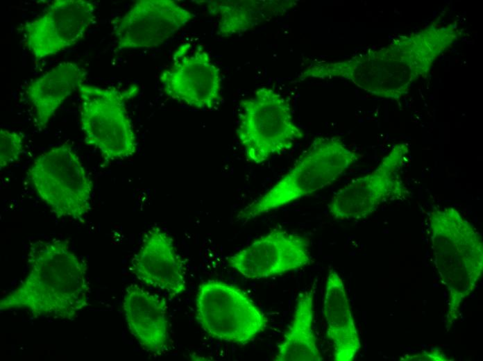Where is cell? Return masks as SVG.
I'll return each mask as SVG.
<instances>
[{
    "label": "cell",
    "mask_w": 483,
    "mask_h": 361,
    "mask_svg": "<svg viewBox=\"0 0 483 361\" xmlns=\"http://www.w3.org/2000/svg\"><path fill=\"white\" fill-rule=\"evenodd\" d=\"M458 32L452 24L431 26L346 60L313 62L298 78H341L373 95L397 100L409 92L414 81L428 74L436 58L451 46Z\"/></svg>",
    "instance_id": "obj_1"
},
{
    "label": "cell",
    "mask_w": 483,
    "mask_h": 361,
    "mask_svg": "<svg viewBox=\"0 0 483 361\" xmlns=\"http://www.w3.org/2000/svg\"><path fill=\"white\" fill-rule=\"evenodd\" d=\"M27 264L24 278L1 299V312L24 310L35 318L72 321L87 306V265L67 240L30 243Z\"/></svg>",
    "instance_id": "obj_2"
},
{
    "label": "cell",
    "mask_w": 483,
    "mask_h": 361,
    "mask_svg": "<svg viewBox=\"0 0 483 361\" xmlns=\"http://www.w3.org/2000/svg\"><path fill=\"white\" fill-rule=\"evenodd\" d=\"M435 266L448 292L446 327L459 319L464 301L483 274V243L476 228L453 207L435 208L429 215Z\"/></svg>",
    "instance_id": "obj_3"
},
{
    "label": "cell",
    "mask_w": 483,
    "mask_h": 361,
    "mask_svg": "<svg viewBox=\"0 0 483 361\" xmlns=\"http://www.w3.org/2000/svg\"><path fill=\"white\" fill-rule=\"evenodd\" d=\"M359 158L338 137L315 138L282 178L239 212L238 219L247 221L328 187Z\"/></svg>",
    "instance_id": "obj_4"
},
{
    "label": "cell",
    "mask_w": 483,
    "mask_h": 361,
    "mask_svg": "<svg viewBox=\"0 0 483 361\" xmlns=\"http://www.w3.org/2000/svg\"><path fill=\"white\" fill-rule=\"evenodd\" d=\"M236 134L246 158L255 164L290 149L303 137L289 101L273 89L262 87L240 103Z\"/></svg>",
    "instance_id": "obj_5"
},
{
    "label": "cell",
    "mask_w": 483,
    "mask_h": 361,
    "mask_svg": "<svg viewBox=\"0 0 483 361\" xmlns=\"http://www.w3.org/2000/svg\"><path fill=\"white\" fill-rule=\"evenodd\" d=\"M138 90L137 86L120 89L84 83L78 90L85 142L98 149L105 162L124 159L136 152L135 134L126 103Z\"/></svg>",
    "instance_id": "obj_6"
},
{
    "label": "cell",
    "mask_w": 483,
    "mask_h": 361,
    "mask_svg": "<svg viewBox=\"0 0 483 361\" xmlns=\"http://www.w3.org/2000/svg\"><path fill=\"white\" fill-rule=\"evenodd\" d=\"M28 174L40 199L58 218L84 222L91 208L93 185L69 144L59 145L39 156Z\"/></svg>",
    "instance_id": "obj_7"
},
{
    "label": "cell",
    "mask_w": 483,
    "mask_h": 361,
    "mask_svg": "<svg viewBox=\"0 0 483 361\" xmlns=\"http://www.w3.org/2000/svg\"><path fill=\"white\" fill-rule=\"evenodd\" d=\"M196 319L210 337L244 345L268 326V319L239 288L230 283L210 280L198 287Z\"/></svg>",
    "instance_id": "obj_8"
},
{
    "label": "cell",
    "mask_w": 483,
    "mask_h": 361,
    "mask_svg": "<svg viewBox=\"0 0 483 361\" xmlns=\"http://www.w3.org/2000/svg\"><path fill=\"white\" fill-rule=\"evenodd\" d=\"M409 146L398 143L366 175L356 178L339 189L328 205L337 220H360L375 212L384 202L403 197L407 190L400 171L405 164Z\"/></svg>",
    "instance_id": "obj_9"
},
{
    "label": "cell",
    "mask_w": 483,
    "mask_h": 361,
    "mask_svg": "<svg viewBox=\"0 0 483 361\" xmlns=\"http://www.w3.org/2000/svg\"><path fill=\"white\" fill-rule=\"evenodd\" d=\"M95 6L85 0H56L24 26V43L37 60L75 45L94 23Z\"/></svg>",
    "instance_id": "obj_10"
},
{
    "label": "cell",
    "mask_w": 483,
    "mask_h": 361,
    "mask_svg": "<svg viewBox=\"0 0 483 361\" xmlns=\"http://www.w3.org/2000/svg\"><path fill=\"white\" fill-rule=\"evenodd\" d=\"M160 81L169 97L194 108L211 109L221 98L220 69L201 47L180 45Z\"/></svg>",
    "instance_id": "obj_11"
},
{
    "label": "cell",
    "mask_w": 483,
    "mask_h": 361,
    "mask_svg": "<svg viewBox=\"0 0 483 361\" xmlns=\"http://www.w3.org/2000/svg\"><path fill=\"white\" fill-rule=\"evenodd\" d=\"M308 238L276 228L228 258L248 279H261L303 268L312 262Z\"/></svg>",
    "instance_id": "obj_12"
},
{
    "label": "cell",
    "mask_w": 483,
    "mask_h": 361,
    "mask_svg": "<svg viewBox=\"0 0 483 361\" xmlns=\"http://www.w3.org/2000/svg\"><path fill=\"white\" fill-rule=\"evenodd\" d=\"M194 15L172 0H140L121 18L115 30L119 50L153 49L189 23Z\"/></svg>",
    "instance_id": "obj_13"
},
{
    "label": "cell",
    "mask_w": 483,
    "mask_h": 361,
    "mask_svg": "<svg viewBox=\"0 0 483 361\" xmlns=\"http://www.w3.org/2000/svg\"><path fill=\"white\" fill-rule=\"evenodd\" d=\"M184 265L172 239L154 227L144 235L142 246L131 261L130 270L147 286L167 292L171 296L185 290Z\"/></svg>",
    "instance_id": "obj_14"
},
{
    "label": "cell",
    "mask_w": 483,
    "mask_h": 361,
    "mask_svg": "<svg viewBox=\"0 0 483 361\" xmlns=\"http://www.w3.org/2000/svg\"><path fill=\"white\" fill-rule=\"evenodd\" d=\"M123 311L128 328L139 345L159 356L168 348V321L164 299L136 284L126 288Z\"/></svg>",
    "instance_id": "obj_15"
},
{
    "label": "cell",
    "mask_w": 483,
    "mask_h": 361,
    "mask_svg": "<svg viewBox=\"0 0 483 361\" xmlns=\"http://www.w3.org/2000/svg\"><path fill=\"white\" fill-rule=\"evenodd\" d=\"M323 315L327 337L333 346V360H353L361 348L360 339L343 280L333 269L326 280Z\"/></svg>",
    "instance_id": "obj_16"
},
{
    "label": "cell",
    "mask_w": 483,
    "mask_h": 361,
    "mask_svg": "<svg viewBox=\"0 0 483 361\" xmlns=\"http://www.w3.org/2000/svg\"><path fill=\"white\" fill-rule=\"evenodd\" d=\"M87 74L79 65L64 62L32 80L25 93L35 112V125L44 129L63 101L84 83Z\"/></svg>",
    "instance_id": "obj_17"
},
{
    "label": "cell",
    "mask_w": 483,
    "mask_h": 361,
    "mask_svg": "<svg viewBox=\"0 0 483 361\" xmlns=\"http://www.w3.org/2000/svg\"><path fill=\"white\" fill-rule=\"evenodd\" d=\"M217 18V34L223 37L239 34L269 21L297 4L284 0L195 1Z\"/></svg>",
    "instance_id": "obj_18"
},
{
    "label": "cell",
    "mask_w": 483,
    "mask_h": 361,
    "mask_svg": "<svg viewBox=\"0 0 483 361\" xmlns=\"http://www.w3.org/2000/svg\"><path fill=\"white\" fill-rule=\"evenodd\" d=\"M314 289L298 296L292 320L278 345L276 361H322L314 332Z\"/></svg>",
    "instance_id": "obj_19"
},
{
    "label": "cell",
    "mask_w": 483,
    "mask_h": 361,
    "mask_svg": "<svg viewBox=\"0 0 483 361\" xmlns=\"http://www.w3.org/2000/svg\"><path fill=\"white\" fill-rule=\"evenodd\" d=\"M24 135L21 132L1 128L0 168H6L17 161L24 151Z\"/></svg>",
    "instance_id": "obj_20"
},
{
    "label": "cell",
    "mask_w": 483,
    "mask_h": 361,
    "mask_svg": "<svg viewBox=\"0 0 483 361\" xmlns=\"http://www.w3.org/2000/svg\"><path fill=\"white\" fill-rule=\"evenodd\" d=\"M402 361H448L449 359L442 349L434 347L416 353L406 354L400 358Z\"/></svg>",
    "instance_id": "obj_21"
}]
</instances>
